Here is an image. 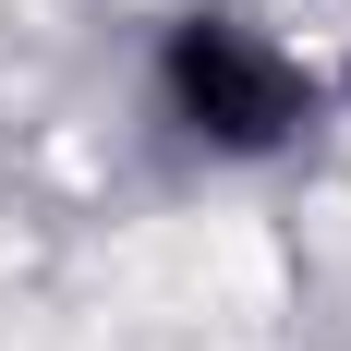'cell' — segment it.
Returning <instances> with one entry per match:
<instances>
[{"instance_id":"6da1fadb","label":"cell","mask_w":351,"mask_h":351,"mask_svg":"<svg viewBox=\"0 0 351 351\" xmlns=\"http://www.w3.org/2000/svg\"><path fill=\"white\" fill-rule=\"evenodd\" d=\"M158 97L206 158H291L315 134V73L243 12H170L158 36Z\"/></svg>"}]
</instances>
